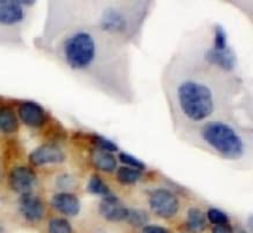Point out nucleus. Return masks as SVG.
<instances>
[{
    "label": "nucleus",
    "instance_id": "nucleus-13",
    "mask_svg": "<svg viewBox=\"0 0 253 233\" xmlns=\"http://www.w3.org/2000/svg\"><path fill=\"white\" fill-rule=\"evenodd\" d=\"M51 205L63 215L74 217L79 215L81 203L79 197L70 193H58L51 198Z\"/></svg>",
    "mask_w": 253,
    "mask_h": 233
},
{
    "label": "nucleus",
    "instance_id": "nucleus-20",
    "mask_svg": "<svg viewBox=\"0 0 253 233\" xmlns=\"http://www.w3.org/2000/svg\"><path fill=\"white\" fill-rule=\"evenodd\" d=\"M49 233H71V225L67 219L53 218L48 226Z\"/></svg>",
    "mask_w": 253,
    "mask_h": 233
},
{
    "label": "nucleus",
    "instance_id": "nucleus-24",
    "mask_svg": "<svg viewBox=\"0 0 253 233\" xmlns=\"http://www.w3.org/2000/svg\"><path fill=\"white\" fill-rule=\"evenodd\" d=\"M119 160H121L122 163L126 164V167L134 168V169H138L140 171L144 170L146 168L144 162H141L140 160H138V158L133 156V155L125 153V152H121V153H119Z\"/></svg>",
    "mask_w": 253,
    "mask_h": 233
},
{
    "label": "nucleus",
    "instance_id": "nucleus-25",
    "mask_svg": "<svg viewBox=\"0 0 253 233\" xmlns=\"http://www.w3.org/2000/svg\"><path fill=\"white\" fill-rule=\"evenodd\" d=\"M56 183L57 186L60 188H62V189H68V188H71L74 186V179L70 176V175H61V176H58V179L56 180Z\"/></svg>",
    "mask_w": 253,
    "mask_h": 233
},
{
    "label": "nucleus",
    "instance_id": "nucleus-4",
    "mask_svg": "<svg viewBox=\"0 0 253 233\" xmlns=\"http://www.w3.org/2000/svg\"><path fill=\"white\" fill-rule=\"evenodd\" d=\"M202 139L208 146L226 158L241 157L244 153V142L231 126L222 121H209L201 131Z\"/></svg>",
    "mask_w": 253,
    "mask_h": 233
},
{
    "label": "nucleus",
    "instance_id": "nucleus-17",
    "mask_svg": "<svg viewBox=\"0 0 253 233\" xmlns=\"http://www.w3.org/2000/svg\"><path fill=\"white\" fill-rule=\"evenodd\" d=\"M117 180L122 184H134L141 177V171L131 167H119L117 169Z\"/></svg>",
    "mask_w": 253,
    "mask_h": 233
},
{
    "label": "nucleus",
    "instance_id": "nucleus-1",
    "mask_svg": "<svg viewBox=\"0 0 253 233\" xmlns=\"http://www.w3.org/2000/svg\"><path fill=\"white\" fill-rule=\"evenodd\" d=\"M58 54L73 70L96 76L105 90L116 91L113 83L126 80V61L122 60V53L117 50V40L100 31L74 29L60 42Z\"/></svg>",
    "mask_w": 253,
    "mask_h": 233
},
{
    "label": "nucleus",
    "instance_id": "nucleus-5",
    "mask_svg": "<svg viewBox=\"0 0 253 233\" xmlns=\"http://www.w3.org/2000/svg\"><path fill=\"white\" fill-rule=\"evenodd\" d=\"M148 204L152 211L161 218H171L180 209V202L176 195L162 188L151 193Z\"/></svg>",
    "mask_w": 253,
    "mask_h": 233
},
{
    "label": "nucleus",
    "instance_id": "nucleus-8",
    "mask_svg": "<svg viewBox=\"0 0 253 233\" xmlns=\"http://www.w3.org/2000/svg\"><path fill=\"white\" fill-rule=\"evenodd\" d=\"M99 213L109 222H122L127 218L128 209L118 197L109 195L104 197L100 202Z\"/></svg>",
    "mask_w": 253,
    "mask_h": 233
},
{
    "label": "nucleus",
    "instance_id": "nucleus-28",
    "mask_svg": "<svg viewBox=\"0 0 253 233\" xmlns=\"http://www.w3.org/2000/svg\"><path fill=\"white\" fill-rule=\"evenodd\" d=\"M0 233H4V230H2L1 226H0Z\"/></svg>",
    "mask_w": 253,
    "mask_h": 233
},
{
    "label": "nucleus",
    "instance_id": "nucleus-16",
    "mask_svg": "<svg viewBox=\"0 0 253 233\" xmlns=\"http://www.w3.org/2000/svg\"><path fill=\"white\" fill-rule=\"evenodd\" d=\"M207 226V216L197 208H191L187 216V229L190 232H202Z\"/></svg>",
    "mask_w": 253,
    "mask_h": 233
},
{
    "label": "nucleus",
    "instance_id": "nucleus-21",
    "mask_svg": "<svg viewBox=\"0 0 253 233\" xmlns=\"http://www.w3.org/2000/svg\"><path fill=\"white\" fill-rule=\"evenodd\" d=\"M207 218L213 225H225L229 223V217L222 210L211 208L208 210Z\"/></svg>",
    "mask_w": 253,
    "mask_h": 233
},
{
    "label": "nucleus",
    "instance_id": "nucleus-7",
    "mask_svg": "<svg viewBox=\"0 0 253 233\" xmlns=\"http://www.w3.org/2000/svg\"><path fill=\"white\" fill-rule=\"evenodd\" d=\"M28 160L35 167L44 166L50 163H61L66 160V155L57 146L46 144L39 146L38 148L29 154Z\"/></svg>",
    "mask_w": 253,
    "mask_h": 233
},
{
    "label": "nucleus",
    "instance_id": "nucleus-15",
    "mask_svg": "<svg viewBox=\"0 0 253 233\" xmlns=\"http://www.w3.org/2000/svg\"><path fill=\"white\" fill-rule=\"evenodd\" d=\"M19 122L17 116L8 108H0V132L13 133L17 132Z\"/></svg>",
    "mask_w": 253,
    "mask_h": 233
},
{
    "label": "nucleus",
    "instance_id": "nucleus-14",
    "mask_svg": "<svg viewBox=\"0 0 253 233\" xmlns=\"http://www.w3.org/2000/svg\"><path fill=\"white\" fill-rule=\"evenodd\" d=\"M91 162L97 169L105 171V173H112L117 168V160L112 153L109 152L95 150L91 153Z\"/></svg>",
    "mask_w": 253,
    "mask_h": 233
},
{
    "label": "nucleus",
    "instance_id": "nucleus-22",
    "mask_svg": "<svg viewBox=\"0 0 253 233\" xmlns=\"http://www.w3.org/2000/svg\"><path fill=\"white\" fill-rule=\"evenodd\" d=\"M126 221L135 228H139V226H144L148 222V216L142 210H128Z\"/></svg>",
    "mask_w": 253,
    "mask_h": 233
},
{
    "label": "nucleus",
    "instance_id": "nucleus-12",
    "mask_svg": "<svg viewBox=\"0 0 253 233\" xmlns=\"http://www.w3.org/2000/svg\"><path fill=\"white\" fill-rule=\"evenodd\" d=\"M19 116L29 127H39L46 120V112L41 105L34 102H25L19 108Z\"/></svg>",
    "mask_w": 253,
    "mask_h": 233
},
{
    "label": "nucleus",
    "instance_id": "nucleus-11",
    "mask_svg": "<svg viewBox=\"0 0 253 233\" xmlns=\"http://www.w3.org/2000/svg\"><path fill=\"white\" fill-rule=\"evenodd\" d=\"M25 9L17 0H0V25L13 26L20 24L25 18Z\"/></svg>",
    "mask_w": 253,
    "mask_h": 233
},
{
    "label": "nucleus",
    "instance_id": "nucleus-6",
    "mask_svg": "<svg viewBox=\"0 0 253 233\" xmlns=\"http://www.w3.org/2000/svg\"><path fill=\"white\" fill-rule=\"evenodd\" d=\"M8 182L13 192L25 195L31 193L37 183V174L29 167H15L9 173Z\"/></svg>",
    "mask_w": 253,
    "mask_h": 233
},
{
    "label": "nucleus",
    "instance_id": "nucleus-3",
    "mask_svg": "<svg viewBox=\"0 0 253 233\" xmlns=\"http://www.w3.org/2000/svg\"><path fill=\"white\" fill-rule=\"evenodd\" d=\"M135 6H105L100 13L97 27L102 33L119 41L122 39H129L137 31V20L140 18L135 17Z\"/></svg>",
    "mask_w": 253,
    "mask_h": 233
},
{
    "label": "nucleus",
    "instance_id": "nucleus-27",
    "mask_svg": "<svg viewBox=\"0 0 253 233\" xmlns=\"http://www.w3.org/2000/svg\"><path fill=\"white\" fill-rule=\"evenodd\" d=\"M212 233H233V230L229 224L216 225L212 230Z\"/></svg>",
    "mask_w": 253,
    "mask_h": 233
},
{
    "label": "nucleus",
    "instance_id": "nucleus-26",
    "mask_svg": "<svg viewBox=\"0 0 253 233\" xmlns=\"http://www.w3.org/2000/svg\"><path fill=\"white\" fill-rule=\"evenodd\" d=\"M141 233H168V231L162 226L158 225H147L142 229Z\"/></svg>",
    "mask_w": 253,
    "mask_h": 233
},
{
    "label": "nucleus",
    "instance_id": "nucleus-23",
    "mask_svg": "<svg viewBox=\"0 0 253 233\" xmlns=\"http://www.w3.org/2000/svg\"><path fill=\"white\" fill-rule=\"evenodd\" d=\"M91 141L97 147V150L109 152V153L118 151V146H117L115 142L108 140V139L102 137V135H91Z\"/></svg>",
    "mask_w": 253,
    "mask_h": 233
},
{
    "label": "nucleus",
    "instance_id": "nucleus-19",
    "mask_svg": "<svg viewBox=\"0 0 253 233\" xmlns=\"http://www.w3.org/2000/svg\"><path fill=\"white\" fill-rule=\"evenodd\" d=\"M212 47L215 49H225L228 48V37H226V32L222 26L216 25L215 31H213V44Z\"/></svg>",
    "mask_w": 253,
    "mask_h": 233
},
{
    "label": "nucleus",
    "instance_id": "nucleus-18",
    "mask_svg": "<svg viewBox=\"0 0 253 233\" xmlns=\"http://www.w3.org/2000/svg\"><path fill=\"white\" fill-rule=\"evenodd\" d=\"M87 192L92 195H99V196H109L111 195L110 192V188L106 186L105 182L100 179L98 175H92L90 177L89 182H87Z\"/></svg>",
    "mask_w": 253,
    "mask_h": 233
},
{
    "label": "nucleus",
    "instance_id": "nucleus-9",
    "mask_svg": "<svg viewBox=\"0 0 253 233\" xmlns=\"http://www.w3.org/2000/svg\"><path fill=\"white\" fill-rule=\"evenodd\" d=\"M204 61L210 66L224 71H232L237 64L236 54L230 48H225L222 50L215 49L213 47L209 48L204 53Z\"/></svg>",
    "mask_w": 253,
    "mask_h": 233
},
{
    "label": "nucleus",
    "instance_id": "nucleus-2",
    "mask_svg": "<svg viewBox=\"0 0 253 233\" xmlns=\"http://www.w3.org/2000/svg\"><path fill=\"white\" fill-rule=\"evenodd\" d=\"M180 111L188 120H206L216 110V98L209 84L200 79H184L175 90Z\"/></svg>",
    "mask_w": 253,
    "mask_h": 233
},
{
    "label": "nucleus",
    "instance_id": "nucleus-10",
    "mask_svg": "<svg viewBox=\"0 0 253 233\" xmlns=\"http://www.w3.org/2000/svg\"><path fill=\"white\" fill-rule=\"evenodd\" d=\"M19 210L21 215L28 222H39L44 216V205L41 198L33 194H25L19 199Z\"/></svg>",
    "mask_w": 253,
    "mask_h": 233
}]
</instances>
